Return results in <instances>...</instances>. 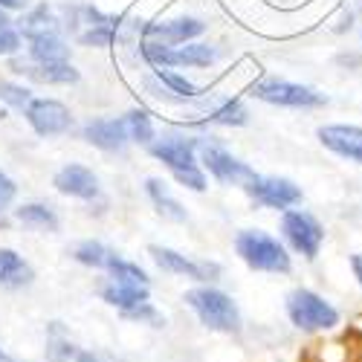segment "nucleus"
Wrapping results in <instances>:
<instances>
[{
  "mask_svg": "<svg viewBox=\"0 0 362 362\" xmlns=\"http://www.w3.org/2000/svg\"><path fill=\"white\" fill-rule=\"evenodd\" d=\"M337 62H339L342 67H359V64H362V62H359V58H356V55H339V58H337Z\"/></svg>",
  "mask_w": 362,
  "mask_h": 362,
  "instance_id": "obj_37",
  "label": "nucleus"
},
{
  "mask_svg": "<svg viewBox=\"0 0 362 362\" xmlns=\"http://www.w3.org/2000/svg\"><path fill=\"white\" fill-rule=\"evenodd\" d=\"M15 26L23 38H35V35H47V33H62V18L52 12L49 4H38V6H29L26 15Z\"/></svg>",
  "mask_w": 362,
  "mask_h": 362,
  "instance_id": "obj_17",
  "label": "nucleus"
},
{
  "mask_svg": "<svg viewBox=\"0 0 362 362\" xmlns=\"http://www.w3.org/2000/svg\"><path fill=\"white\" fill-rule=\"evenodd\" d=\"M125 319H131V322H139V325H151V327H163L165 325V319L160 316V310L151 305V301H142V305H136V308H131V310H125L122 313Z\"/></svg>",
  "mask_w": 362,
  "mask_h": 362,
  "instance_id": "obj_31",
  "label": "nucleus"
},
{
  "mask_svg": "<svg viewBox=\"0 0 362 362\" xmlns=\"http://www.w3.org/2000/svg\"><path fill=\"white\" fill-rule=\"evenodd\" d=\"M12 23H15V21L9 18V12H6V9H0V29H6V26H12Z\"/></svg>",
  "mask_w": 362,
  "mask_h": 362,
  "instance_id": "obj_38",
  "label": "nucleus"
},
{
  "mask_svg": "<svg viewBox=\"0 0 362 362\" xmlns=\"http://www.w3.org/2000/svg\"><path fill=\"white\" fill-rule=\"evenodd\" d=\"M351 269H354V279L362 287V255H351Z\"/></svg>",
  "mask_w": 362,
  "mask_h": 362,
  "instance_id": "obj_36",
  "label": "nucleus"
},
{
  "mask_svg": "<svg viewBox=\"0 0 362 362\" xmlns=\"http://www.w3.org/2000/svg\"><path fill=\"white\" fill-rule=\"evenodd\" d=\"M52 186L58 194L76 197V200H96L99 197V177L93 168H87L81 163H67L55 171Z\"/></svg>",
  "mask_w": 362,
  "mask_h": 362,
  "instance_id": "obj_12",
  "label": "nucleus"
},
{
  "mask_svg": "<svg viewBox=\"0 0 362 362\" xmlns=\"http://www.w3.org/2000/svg\"><path fill=\"white\" fill-rule=\"evenodd\" d=\"M29 128H33L38 136H64L73 128V113L64 102L58 99H47V96H35L23 110Z\"/></svg>",
  "mask_w": 362,
  "mask_h": 362,
  "instance_id": "obj_8",
  "label": "nucleus"
},
{
  "mask_svg": "<svg viewBox=\"0 0 362 362\" xmlns=\"http://www.w3.org/2000/svg\"><path fill=\"white\" fill-rule=\"evenodd\" d=\"M206 122L209 125H223V128H240V125L250 122V110L244 107L240 99H229V102H223L221 107H215L212 113H209Z\"/></svg>",
  "mask_w": 362,
  "mask_h": 362,
  "instance_id": "obj_25",
  "label": "nucleus"
},
{
  "mask_svg": "<svg viewBox=\"0 0 362 362\" xmlns=\"http://www.w3.org/2000/svg\"><path fill=\"white\" fill-rule=\"evenodd\" d=\"M235 252L250 269L258 273H290V252L279 238L264 229H240L235 238Z\"/></svg>",
  "mask_w": 362,
  "mask_h": 362,
  "instance_id": "obj_1",
  "label": "nucleus"
},
{
  "mask_svg": "<svg viewBox=\"0 0 362 362\" xmlns=\"http://www.w3.org/2000/svg\"><path fill=\"white\" fill-rule=\"evenodd\" d=\"M26 55L33 64H58L70 62V41L62 33H47L26 38Z\"/></svg>",
  "mask_w": 362,
  "mask_h": 362,
  "instance_id": "obj_16",
  "label": "nucleus"
},
{
  "mask_svg": "<svg viewBox=\"0 0 362 362\" xmlns=\"http://www.w3.org/2000/svg\"><path fill=\"white\" fill-rule=\"evenodd\" d=\"M174 174V180L183 189H192V192H206L209 189V180H206V171L200 168V165H194V168H183V171H171Z\"/></svg>",
  "mask_w": 362,
  "mask_h": 362,
  "instance_id": "obj_32",
  "label": "nucleus"
},
{
  "mask_svg": "<svg viewBox=\"0 0 362 362\" xmlns=\"http://www.w3.org/2000/svg\"><path fill=\"white\" fill-rule=\"evenodd\" d=\"M110 255H113V250H107L102 240H93V238L81 240V244H76V250H73V258L78 264L93 267V269H105L107 261H110Z\"/></svg>",
  "mask_w": 362,
  "mask_h": 362,
  "instance_id": "obj_27",
  "label": "nucleus"
},
{
  "mask_svg": "<svg viewBox=\"0 0 362 362\" xmlns=\"http://www.w3.org/2000/svg\"><path fill=\"white\" fill-rule=\"evenodd\" d=\"M0 362H15V359H12V356H9L4 348H0Z\"/></svg>",
  "mask_w": 362,
  "mask_h": 362,
  "instance_id": "obj_39",
  "label": "nucleus"
},
{
  "mask_svg": "<svg viewBox=\"0 0 362 362\" xmlns=\"http://www.w3.org/2000/svg\"><path fill=\"white\" fill-rule=\"evenodd\" d=\"M244 189L255 203H261L267 209H284L287 212L290 206L301 203V189L287 177H261V174H255Z\"/></svg>",
  "mask_w": 362,
  "mask_h": 362,
  "instance_id": "obj_9",
  "label": "nucleus"
},
{
  "mask_svg": "<svg viewBox=\"0 0 362 362\" xmlns=\"http://www.w3.org/2000/svg\"><path fill=\"white\" fill-rule=\"evenodd\" d=\"M183 298L194 310V316L200 319V325H206L209 330H218V334H238L240 330V310L229 293L200 284V287L189 290Z\"/></svg>",
  "mask_w": 362,
  "mask_h": 362,
  "instance_id": "obj_2",
  "label": "nucleus"
},
{
  "mask_svg": "<svg viewBox=\"0 0 362 362\" xmlns=\"http://www.w3.org/2000/svg\"><path fill=\"white\" fill-rule=\"evenodd\" d=\"M218 58V49L200 44V41H189V44H180L174 47V67H192V70H203V67H212Z\"/></svg>",
  "mask_w": 362,
  "mask_h": 362,
  "instance_id": "obj_23",
  "label": "nucleus"
},
{
  "mask_svg": "<svg viewBox=\"0 0 362 362\" xmlns=\"http://www.w3.org/2000/svg\"><path fill=\"white\" fill-rule=\"evenodd\" d=\"M116 38H119V29H113V26H87L84 33H78L81 47H99V49L110 47Z\"/></svg>",
  "mask_w": 362,
  "mask_h": 362,
  "instance_id": "obj_30",
  "label": "nucleus"
},
{
  "mask_svg": "<svg viewBox=\"0 0 362 362\" xmlns=\"http://www.w3.org/2000/svg\"><path fill=\"white\" fill-rule=\"evenodd\" d=\"M197 157H200L203 168L223 186H247L250 180L255 177V171L247 163H240L238 157H232L229 151L221 148L218 142L197 139Z\"/></svg>",
  "mask_w": 362,
  "mask_h": 362,
  "instance_id": "obj_4",
  "label": "nucleus"
},
{
  "mask_svg": "<svg viewBox=\"0 0 362 362\" xmlns=\"http://www.w3.org/2000/svg\"><path fill=\"white\" fill-rule=\"evenodd\" d=\"M33 90L23 87V84H15V81H0V105L6 107H15V110H26V105L33 102Z\"/></svg>",
  "mask_w": 362,
  "mask_h": 362,
  "instance_id": "obj_29",
  "label": "nucleus"
},
{
  "mask_svg": "<svg viewBox=\"0 0 362 362\" xmlns=\"http://www.w3.org/2000/svg\"><path fill=\"white\" fill-rule=\"evenodd\" d=\"M281 235L287 244L305 258H316L325 244L322 223L310 212H301V209H287L281 215Z\"/></svg>",
  "mask_w": 362,
  "mask_h": 362,
  "instance_id": "obj_7",
  "label": "nucleus"
},
{
  "mask_svg": "<svg viewBox=\"0 0 362 362\" xmlns=\"http://www.w3.org/2000/svg\"><path fill=\"white\" fill-rule=\"evenodd\" d=\"M15 221L33 232H58L62 221H58L55 209L47 203H23L15 209Z\"/></svg>",
  "mask_w": 362,
  "mask_h": 362,
  "instance_id": "obj_19",
  "label": "nucleus"
},
{
  "mask_svg": "<svg viewBox=\"0 0 362 362\" xmlns=\"http://www.w3.org/2000/svg\"><path fill=\"white\" fill-rule=\"evenodd\" d=\"M15 194H18V186H15V180L6 174V171H0V215L9 212L12 203H15Z\"/></svg>",
  "mask_w": 362,
  "mask_h": 362,
  "instance_id": "obj_34",
  "label": "nucleus"
},
{
  "mask_svg": "<svg viewBox=\"0 0 362 362\" xmlns=\"http://www.w3.org/2000/svg\"><path fill=\"white\" fill-rule=\"evenodd\" d=\"M145 194L151 197L154 209L165 218V221H174V223H183L186 221V209L180 206V200L168 192V183L160 177H148L145 180Z\"/></svg>",
  "mask_w": 362,
  "mask_h": 362,
  "instance_id": "obj_18",
  "label": "nucleus"
},
{
  "mask_svg": "<svg viewBox=\"0 0 362 362\" xmlns=\"http://www.w3.org/2000/svg\"><path fill=\"white\" fill-rule=\"evenodd\" d=\"M122 119H125V128H128V139H131V142H136V145H151V142H154L157 131H154V122H151L148 110L134 107V110H128Z\"/></svg>",
  "mask_w": 362,
  "mask_h": 362,
  "instance_id": "obj_26",
  "label": "nucleus"
},
{
  "mask_svg": "<svg viewBox=\"0 0 362 362\" xmlns=\"http://www.w3.org/2000/svg\"><path fill=\"white\" fill-rule=\"evenodd\" d=\"M47 362H122L107 354H96V351H84L78 345H73L70 339H49L47 342Z\"/></svg>",
  "mask_w": 362,
  "mask_h": 362,
  "instance_id": "obj_20",
  "label": "nucleus"
},
{
  "mask_svg": "<svg viewBox=\"0 0 362 362\" xmlns=\"http://www.w3.org/2000/svg\"><path fill=\"white\" fill-rule=\"evenodd\" d=\"M107 276H110V281H119V284H134V287H151V279H148V273L139 267V264H134V261H128V258H122V255H110V261H107Z\"/></svg>",
  "mask_w": 362,
  "mask_h": 362,
  "instance_id": "obj_24",
  "label": "nucleus"
},
{
  "mask_svg": "<svg viewBox=\"0 0 362 362\" xmlns=\"http://www.w3.org/2000/svg\"><path fill=\"white\" fill-rule=\"evenodd\" d=\"M197 139L200 136H183V134H165L160 139H154L148 145L151 157L160 160L163 165H168L171 171H183V168H194L197 163Z\"/></svg>",
  "mask_w": 362,
  "mask_h": 362,
  "instance_id": "obj_10",
  "label": "nucleus"
},
{
  "mask_svg": "<svg viewBox=\"0 0 362 362\" xmlns=\"http://www.w3.org/2000/svg\"><path fill=\"white\" fill-rule=\"evenodd\" d=\"M102 298L107 301L110 308L116 310H131L142 301H151V290L148 287H134V284H119V281H110L102 287Z\"/></svg>",
  "mask_w": 362,
  "mask_h": 362,
  "instance_id": "obj_22",
  "label": "nucleus"
},
{
  "mask_svg": "<svg viewBox=\"0 0 362 362\" xmlns=\"http://www.w3.org/2000/svg\"><path fill=\"white\" fill-rule=\"evenodd\" d=\"M84 142H90L99 151H107V154H119L125 151L128 139V128H125V119L122 116H96V119H87L84 128H81Z\"/></svg>",
  "mask_w": 362,
  "mask_h": 362,
  "instance_id": "obj_11",
  "label": "nucleus"
},
{
  "mask_svg": "<svg viewBox=\"0 0 362 362\" xmlns=\"http://www.w3.org/2000/svg\"><path fill=\"white\" fill-rule=\"evenodd\" d=\"M12 73L26 76L35 84H76L81 73L70 62H58V64H33V62H15Z\"/></svg>",
  "mask_w": 362,
  "mask_h": 362,
  "instance_id": "obj_15",
  "label": "nucleus"
},
{
  "mask_svg": "<svg viewBox=\"0 0 362 362\" xmlns=\"http://www.w3.org/2000/svg\"><path fill=\"white\" fill-rule=\"evenodd\" d=\"M29 6H33V0H0V9L6 12H26Z\"/></svg>",
  "mask_w": 362,
  "mask_h": 362,
  "instance_id": "obj_35",
  "label": "nucleus"
},
{
  "mask_svg": "<svg viewBox=\"0 0 362 362\" xmlns=\"http://www.w3.org/2000/svg\"><path fill=\"white\" fill-rule=\"evenodd\" d=\"M203 33H206V23L197 21V18H186V15L183 18H168V21H154V23L142 26V38L160 41V44H168V47L189 44V41L200 38Z\"/></svg>",
  "mask_w": 362,
  "mask_h": 362,
  "instance_id": "obj_13",
  "label": "nucleus"
},
{
  "mask_svg": "<svg viewBox=\"0 0 362 362\" xmlns=\"http://www.w3.org/2000/svg\"><path fill=\"white\" fill-rule=\"evenodd\" d=\"M29 281H33V269L23 261V255H18L9 247H0V284L18 290V287H26Z\"/></svg>",
  "mask_w": 362,
  "mask_h": 362,
  "instance_id": "obj_21",
  "label": "nucleus"
},
{
  "mask_svg": "<svg viewBox=\"0 0 362 362\" xmlns=\"http://www.w3.org/2000/svg\"><path fill=\"white\" fill-rule=\"evenodd\" d=\"M287 316L298 330H330L339 325V310L313 290H293L287 296Z\"/></svg>",
  "mask_w": 362,
  "mask_h": 362,
  "instance_id": "obj_3",
  "label": "nucleus"
},
{
  "mask_svg": "<svg viewBox=\"0 0 362 362\" xmlns=\"http://www.w3.org/2000/svg\"><path fill=\"white\" fill-rule=\"evenodd\" d=\"M157 78L171 90V93L180 99V102H186V99H197L200 96V87L194 81H189L183 73H177V70H154Z\"/></svg>",
  "mask_w": 362,
  "mask_h": 362,
  "instance_id": "obj_28",
  "label": "nucleus"
},
{
  "mask_svg": "<svg viewBox=\"0 0 362 362\" xmlns=\"http://www.w3.org/2000/svg\"><path fill=\"white\" fill-rule=\"evenodd\" d=\"M252 96L267 102V105H279V107H322L327 99L325 93L296 81L284 78H264L252 87Z\"/></svg>",
  "mask_w": 362,
  "mask_h": 362,
  "instance_id": "obj_5",
  "label": "nucleus"
},
{
  "mask_svg": "<svg viewBox=\"0 0 362 362\" xmlns=\"http://www.w3.org/2000/svg\"><path fill=\"white\" fill-rule=\"evenodd\" d=\"M23 49V35L18 33V26H6V29H0V58H12Z\"/></svg>",
  "mask_w": 362,
  "mask_h": 362,
  "instance_id": "obj_33",
  "label": "nucleus"
},
{
  "mask_svg": "<svg viewBox=\"0 0 362 362\" xmlns=\"http://www.w3.org/2000/svg\"><path fill=\"white\" fill-rule=\"evenodd\" d=\"M148 255L154 258V264L168 276H180V279H192V281H200V284H209V281H218L221 279V267L215 261H194L183 252H177L171 247H160V244H151L148 247Z\"/></svg>",
  "mask_w": 362,
  "mask_h": 362,
  "instance_id": "obj_6",
  "label": "nucleus"
},
{
  "mask_svg": "<svg viewBox=\"0 0 362 362\" xmlns=\"http://www.w3.org/2000/svg\"><path fill=\"white\" fill-rule=\"evenodd\" d=\"M319 142L345 160L362 163V128L356 125H325L319 128Z\"/></svg>",
  "mask_w": 362,
  "mask_h": 362,
  "instance_id": "obj_14",
  "label": "nucleus"
}]
</instances>
